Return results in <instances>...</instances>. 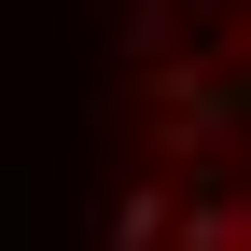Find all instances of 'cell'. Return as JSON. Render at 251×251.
<instances>
[{
  "instance_id": "6da1fadb",
  "label": "cell",
  "mask_w": 251,
  "mask_h": 251,
  "mask_svg": "<svg viewBox=\"0 0 251 251\" xmlns=\"http://www.w3.org/2000/svg\"><path fill=\"white\" fill-rule=\"evenodd\" d=\"M112 251H251V0H112Z\"/></svg>"
}]
</instances>
